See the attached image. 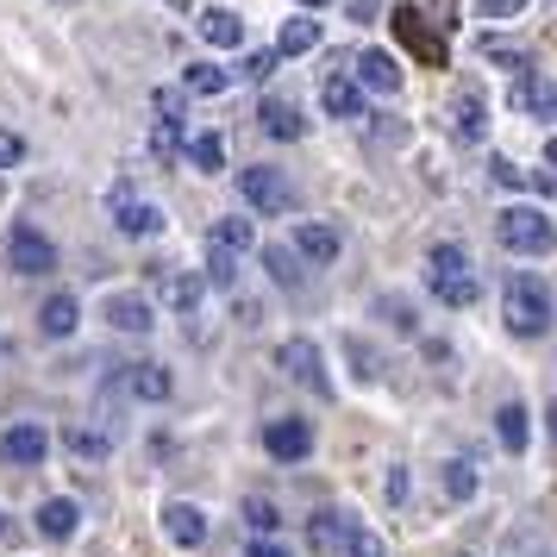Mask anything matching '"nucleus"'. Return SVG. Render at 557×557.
<instances>
[{
    "label": "nucleus",
    "mask_w": 557,
    "mask_h": 557,
    "mask_svg": "<svg viewBox=\"0 0 557 557\" xmlns=\"http://www.w3.org/2000/svg\"><path fill=\"white\" fill-rule=\"evenodd\" d=\"M502 320L507 332H520V338H539V332H552V288L527 270H513L502 288Z\"/></svg>",
    "instance_id": "1"
},
{
    "label": "nucleus",
    "mask_w": 557,
    "mask_h": 557,
    "mask_svg": "<svg viewBox=\"0 0 557 557\" xmlns=\"http://www.w3.org/2000/svg\"><path fill=\"white\" fill-rule=\"evenodd\" d=\"M495 238H502L513 257H545L557 245V226L539 207H502V213H495Z\"/></svg>",
    "instance_id": "2"
},
{
    "label": "nucleus",
    "mask_w": 557,
    "mask_h": 557,
    "mask_svg": "<svg viewBox=\"0 0 557 557\" xmlns=\"http://www.w3.org/2000/svg\"><path fill=\"white\" fill-rule=\"evenodd\" d=\"M7 263H13L20 276H51L57 270V245L38 226H13V238H7Z\"/></svg>",
    "instance_id": "3"
},
{
    "label": "nucleus",
    "mask_w": 557,
    "mask_h": 557,
    "mask_svg": "<svg viewBox=\"0 0 557 557\" xmlns=\"http://www.w3.org/2000/svg\"><path fill=\"white\" fill-rule=\"evenodd\" d=\"M276 363H282V370H288L295 382H301V388H313L320 401L332 395V376H326V357H320V345H307V338H288V345L276 351Z\"/></svg>",
    "instance_id": "4"
},
{
    "label": "nucleus",
    "mask_w": 557,
    "mask_h": 557,
    "mask_svg": "<svg viewBox=\"0 0 557 557\" xmlns=\"http://www.w3.org/2000/svg\"><path fill=\"white\" fill-rule=\"evenodd\" d=\"M238 195H245L257 213H288V182H282V170H270V163L238 170Z\"/></svg>",
    "instance_id": "5"
},
{
    "label": "nucleus",
    "mask_w": 557,
    "mask_h": 557,
    "mask_svg": "<svg viewBox=\"0 0 557 557\" xmlns=\"http://www.w3.org/2000/svg\"><path fill=\"white\" fill-rule=\"evenodd\" d=\"M151 282L163 288V301L176 307L182 320H195V313H201V295H207L201 276H188V270H176V263H151Z\"/></svg>",
    "instance_id": "6"
},
{
    "label": "nucleus",
    "mask_w": 557,
    "mask_h": 557,
    "mask_svg": "<svg viewBox=\"0 0 557 557\" xmlns=\"http://www.w3.org/2000/svg\"><path fill=\"white\" fill-rule=\"evenodd\" d=\"M263 451L276 457V463H301V457L313 451V426L295 420V413H288V420H270V426H263Z\"/></svg>",
    "instance_id": "7"
},
{
    "label": "nucleus",
    "mask_w": 557,
    "mask_h": 557,
    "mask_svg": "<svg viewBox=\"0 0 557 557\" xmlns=\"http://www.w3.org/2000/svg\"><path fill=\"white\" fill-rule=\"evenodd\" d=\"M445 126H451L457 145H482V132H488V107H482L476 88L451 95V107H445Z\"/></svg>",
    "instance_id": "8"
},
{
    "label": "nucleus",
    "mask_w": 557,
    "mask_h": 557,
    "mask_svg": "<svg viewBox=\"0 0 557 557\" xmlns=\"http://www.w3.org/2000/svg\"><path fill=\"white\" fill-rule=\"evenodd\" d=\"M113 226L126 232V238H157V232H163V207L138 201L132 188H120V195H113Z\"/></svg>",
    "instance_id": "9"
},
{
    "label": "nucleus",
    "mask_w": 557,
    "mask_h": 557,
    "mask_svg": "<svg viewBox=\"0 0 557 557\" xmlns=\"http://www.w3.org/2000/svg\"><path fill=\"white\" fill-rule=\"evenodd\" d=\"M45 451H51V432L38 426V420H20V426H7L0 432V457L7 463H45Z\"/></svg>",
    "instance_id": "10"
},
{
    "label": "nucleus",
    "mask_w": 557,
    "mask_h": 557,
    "mask_svg": "<svg viewBox=\"0 0 557 557\" xmlns=\"http://www.w3.org/2000/svg\"><path fill=\"white\" fill-rule=\"evenodd\" d=\"M288 238H295L288 251L307 257V263H332V257H338V226H326V220H295Z\"/></svg>",
    "instance_id": "11"
},
{
    "label": "nucleus",
    "mask_w": 557,
    "mask_h": 557,
    "mask_svg": "<svg viewBox=\"0 0 557 557\" xmlns=\"http://www.w3.org/2000/svg\"><path fill=\"white\" fill-rule=\"evenodd\" d=\"M163 532H170V545H182V552H195V545H207V513L188 502H170L163 507Z\"/></svg>",
    "instance_id": "12"
},
{
    "label": "nucleus",
    "mask_w": 557,
    "mask_h": 557,
    "mask_svg": "<svg viewBox=\"0 0 557 557\" xmlns=\"http://www.w3.org/2000/svg\"><path fill=\"white\" fill-rule=\"evenodd\" d=\"M320 101H326L332 120H363V88H357L345 70H332V76L320 82Z\"/></svg>",
    "instance_id": "13"
},
{
    "label": "nucleus",
    "mask_w": 557,
    "mask_h": 557,
    "mask_svg": "<svg viewBox=\"0 0 557 557\" xmlns=\"http://www.w3.org/2000/svg\"><path fill=\"white\" fill-rule=\"evenodd\" d=\"M351 82L357 88H376V95H395V88H401V63H395L388 51H363Z\"/></svg>",
    "instance_id": "14"
},
{
    "label": "nucleus",
    "mask_w": 557,
    "mask_h": 557,
    "mask_svg": "<svg viewBox=\"0 0 557 557\" xmlns=\"http://www.w3.org/2000/svg\"><path fill=\"white\" fill-rule=\"evenodd\" d=\"M101 313H107V326H113V332H151V326H157L145 295H107Z\"/></svg>",
    "instance_id": "15"
},
{
    "label": "nucleus",
    "mask_w": 557,
    "mask_h": 557,
    "mask_svg": "<svg viewBox=\"0 0 557 557\" xmlns=\"http://www.w3.org/2000/svg\"><path fill=\"white\" fill-rule=\"evenodd\" d=\"M195 26H201V38L207 45H220V51H238V45H245V20H238L232 7H207Z\"/></svg>",
    "instance_id": "16"
},
{
    "label": "nucleus",
    "mask_w": 557,
    "mask_h": 557,
    "mask_svg": "<svg viewBox=\"0 0 557 557\" xmlns=\"http://www.w3.org/2000/svg\"><path fill=\"white\" fill-rule=\"evenodd\" d=\"M257 120H263V132H270V138H282V145H295V138L307 132L301 107H295V101H276V95H270V101L257 107Z\"/></svg>",
    "instance_id": "17"
},
{
    "label": "nucleus",
    "mask_w": 557,
    "mask_h": 557,
    "mask_svg": "<svg viewBox=\"0 0 557 557\" xmlns=\"http://www.w3.org/2000/svg\"><path fill=\"white\" fill-rule=\"evenodd\" d=\"M488 176L502 182V188H532L539 201L557 195V176H545V170H520V163H507V157H488Z\"/></svg>",
    "instance_id": "18"
},
{
    "label": "nucleus",
    "mask_w": 557,
    "mask_h": 557,
    "mask_svg": "<svg viewBox=\"0 0 557 557\" xmlns=\"http://www.w3.org/2000/svg\"><path fill=\"white\" fill-rule=\"evenodd\" d=\"M513 107H520V113H539V120H557V82L520 76L513 82Z\"/></svg>",
    "instance_id": "19"
},
{
    "label": "nucleus",
    "mask_w": 557,
    "mask_h": 557,
    "mask_svg": "<svg viewBox=\"0 0 557 557\" xmlns=\"http://www.w3.org/2000/svg\"><path fill=\"white\" fill-rule=\"evenodd\" d=\"M126 388L138 395V401H170V395H176V382H170V370H163V363H132Z\"/></svg>",
    "instance_id": "20"
},
{
    "label": "nucleus",
    "mask_w": 557,
    "mask_h": 557,
    "mask_svg": "<svg viewBox=\"0 0 557 557\" xmlns=\"http://www.w3.org/2000/svg\"><path fill=\"white\" fill-rule=\"evenodd\" d=\"M332 557H388V545H382V539H376L370 527H363L357 513H345V532H338Z\"/></svg>",
    "instance_id": "21"
},
{
    "label": "nucleus",
    "mask_w": 557,
    "mask_h": 557,
    "mask_svg": "<svg viewBox=\"0 0 557 557\" xmlns=\"http://www.w3.org/2000/svg\"><path fill=\"white\" fill-rule=\"evenodd\" d=\"M76 320H82L76 295H51V301L38 307V332H45V338H70V332H76Z\"/></svg>",
    "instance_id": "22"
},
{
    "label": "nucleus",
    "mask_w": 557,
    "mask_h": 557,
    "mask_svg": "<svg viewBox=\"0 0 557 557\" xmlns=\"http://www.w3.org/2000/svg\"><path fill=\"white\" fill-rule=\"evenodd\" d=\"M226 88H232V70L207 63V57H195V63L182 70V95H226Z\"/></svg>",
    "instance_id": "23"
},
{
    "label": "nucleus",
    "mask_w": 557,
    "mask_h": 557,
    "mask_svg": "<svg viewBox=\"0 0 557 557\" xmlns=\"http://www.w3.org/2000/svg\"><path fill=\"white\" fill-rule=\"evenodd\" d=\"M495 432H502L507 451H527V445H532V413L520 401H507L502 413H495Z\"/></svg>",
    "instance_id": "24"
},
{
    "label": "nucleus",
    "mask_w": 557,
    "mask_h": 557,
    "mask_svg": "<svg viewBox=\"0 0 557 557\" xmlns=\"http://www.w3.org/2000/svg\"><path fill=\"white\" fill-rule=\"evenodd\" d=\"M76 520H82V507L63 502V495L38 507V532H45V539H70V532H76Z\"/></svg>",
    "instance_id": "25"
},
{
    "label": "nucleus",
    "mask_w": 557,
    "mask_h": 557,
    "mask_svg": "<svg viewBox=\"0 0 557 557\" xmlns=\"http://www.w3.org/2000/svg\"><path fill=\"white\" fill-rule=\"evenodd\" d=\"M182 151H188V163H195L201 176H220V170H226V145H220V132H201V138H188Z\"/></svg>",
    "instance_id": "26"
},
{
    "label": "nucleus",
    "mask_w": 557,
    "mask_h": 557,
    "mask_svg": "<svg viewBox=\"0 0 557 557\" xmlns=\"http://www.w3.org/2000/svg\"><path fill=\"white\" fill-rule=\"evenodd\" d=\"M457 276H470V257H463V245H432L426 282H457Z\"/></svg>",
    "instance_id": "27"
},
{
    "label": "nucleus",
    "mask_w": 557,
    "mask_h": 557,
    "mask_svg": "<svg viewBox=\"0 0 557 557\" xmlns=\"http://www.w3.org/2000/svg\"><path fill=\"white\" fill-rule=\"evenodd\" d=\"M251 245H257V226H251V220H238V213H232V220H213V251H232V257H238V251H251Z\"/></svg>",
    "instance_id": "28"
},
{
    "label": "nucleus",
    "mask_w": 557,
    "mask_h": 557,
    "mask_svg": "<svg viewBox=\"0 0 557 557\" xmlns=\"http://www.w3.org/2000/svg\"><path fill=\"white\" fill-rule=\"evenodd\" d=\"M313 45H320V26H313V20H282L276 57H301V51H313Z\"/></svg>",
    "instance_id": "29"
},
{
    "label": "nucleus",
    "mask_w": 557,
    "mask_h": 557,
    "mask_svg": "<svg viewBox=\"0 0 557 557\" xmlns=\"http://www.w3.org/2000/svg\"><path fill=\"white\" fill-rule=\"evenodd\" d=\"M263 270H270L276 282H288V288H301V282H307L301 257L288 251V245H263Z\"/></svg>",
    "instance_id": "30"
},
{
    "label": "nucleus",
    "mask_w": 557,
    "mask_h": 557,
    "mask_svg": "<svg viewBox=\"0 0 557 557\" xmlns=\"http://www.w3.org/2000/svg\"><path fill=\"white\" fill-rule=\"evenodd\" d=\"M63 445H70L76 457H88V463H101V457L113 451V438H107V432H88V426H70L63 432Z\"/></svg>",
    "instance_id": "31"
},
{
    "label": "nucleus",
    "mask_w": 557,
    "mask_h": 557,
    "mask_svg": "<svg viewBox=\"0 0 557 557\" xmlns=\"http://www.w3.org/2000/svg\"><path fill=\"white\" fill-rule=\"evenodd\" d=\"M182 145H188V138H182L176 120H157V126H151V157H157V163H176Z\"/></svg>",
    "instance_id": "32"
},
{
    "label": "nucleus",
    "mask_w": 557,
    "mask_h": 557,
    "mask_svg": "<svg viewBox=\"0 0 557 557\" xmlns=\"http://www.w3.org/2000/svg\"><path fill=\"white\" fill-rule=\"evenodd\" d=\"M432 295L445 307H476L482 301V282L476 276H457V282H432Z\"/></svg>",
    "instance_id": "33"
},
{
    "label": "nucleus",
    "mask_w": 557,
    "mask_h": 557,
    "mask_svg": "<svg viewBox=\"0 0 557 557\" xmlns=\"http://www.w3.org/2000/svg\"><path fill=\"white\" fill-rule=\"evenodd\" d=\"M395 26H401V38H413L426 57H438V63H445V45H432L426 32H420V13H413V7H395Z\"/></svg>",
    "instance_id": "34"
},
{
    "label": "nucleus",
    "mask_w": 557,
    "mask_h": 557,
    "mask_svg": "<svg viewBox=\"0 0 557 557\" xmlns=\"http://www.w3.org/2000/svg\"><path fill=\"white\" fill-rule=\"evenodd\" d=\"M245 520H251V532H257V539H270V532L282 527L276 502H263V495H251V502H245Z\"/></svg>",
    "instance_id": "35"
},
{
    "label": "nucleus",
    "mask_w": 557,
    "mask_h": 557,
    "mask_svg": "<svg viewBox=\"0 0 557 557\" xmlns=\"http://www.w3.org/2000/svg\"><path fill=\"white\" fill-rule=\"evenodd\" d=\"M445 495H451V502H470V495H476V470H470L463 457L445 463Z\"/></svg>",
    "instance_id": "36"
},
{
    "label": "nucleus",
    "mask_w": 557,
    "mask_h": 557,
    "mask_svg": "<svg viewBox=\"0 0 557 557\" xmlns=\"http://www.w3.org/2000/svg\"><path fill=\"white\" fill-rule=\"evenodd\" d=\"M201 282H220V288H232L238 282V257L232 251H207V276Z\"/></svg>",
    "instance_id": "37"
},
{
    "label": "nucleus",
    "mask_w": 557,
    "mask_h": 557,
    "mask_svg": "<svg viewBox=\"0 0 557 557\" xmlns=\"http://www.w3.org/2000/svg\"><path fill=\"white\" fill-rule=\"evenodd\" d=\"M276 63H282L276 51H251L245 63H238V76H245V82H270V76H276Z\"/></svg>",
    "instance_id": "38"
},
{
    "label": "nucleus",
    "mask_w": 557,
    "mask_h": 557,
    "mask_svg": "<svg viewBox=\"0 0 557 557\" xmlns=\"http://www.w3.org/2000/svg\"><path fill=\"white\" fill-rule=\"evenodd\" d=\"M157 120H176L182 126V113H188V95H182V88H157Z\"/></svg>",
    "instance_id": "39"
},
{
    "label": "nucleus",
    "mask_w": 557,
    "mask_h": 557,
    "mask_svg": "<svg viewBox=\"0 0 557 557\" xmlns=\"http://www.w3.org/2000/svg\"><path fill=\"white\" fill-rule=\"evenodd\" d=\"M482 57H495L507 70H527V51H520V45H502V38H482Z\"/></svg>",
    "instance_id": "40"
},
{
    "label": "nucleus",
    "mask_w": 557,
    "mask_h": 557,
    "mask_svg": "<svg viewBox=\"0 0 557 557\" xmlns=\"http://www.w3.org/2000/svg\"><path fill=\"white\" fill-rule=\"evenodd\" d=\"M232 320H238V326L251 332V326H263V307H257L251 295H232Z\"/></svg>",
    "instance_id": "41"
},
{
    "label": "nucleus",
    "mask_w": 557,
    "mask_h": 557,
    "mask_svg": "<svg viewBox=\"0 0 557 557\" xmlns=\"http://www.w3.org/2000/svg\"><path fill=\"white\" fill-rule=\"evenodd\" d=\"M20 157H26V138L20 132H0V170H13Z\"/></svg>",
    "instance_id": "42"
},
{
    "label": "nucleus",
    "mask_w": 557,
    "mask_h": 557,
    "mask_svg": "<svg viewBox=\"0 0 557 557\" xmlns=\"http://www.w3.org/2000/svg\"><path fill=\"white\" fill-rule=\"evenodd\" d=\"M520 7H527V0H476V13H482V20H513Z\"/></svg>",
    "instance_id": "43"
},
{
    "label": "nucleus",
    "mask_w": 557,
    "mask_h": 557,
    "mask_svg": "<svg viewBox=\"0 0 557 557\" xmlns=\"http://www.w3.org/2000/svg\"><path fill=\"white\" fill-rule=\"evenodd\" d=\"M382 495H388V502H407V470H401V463H388V476H382Z\"/></svg>",
    "instance_id": "44"
},
{
    "label": "nucleus",
    "mask_w": 557,
    "mask_h": 557,
    "mask_svg": "<svg viewBox=\"0 0 557 557\" xmlns=\"http://www.w3.org/2000/svg\"><path fill=\"white\" fill-rule=\"evenodd\" d=\"M382 320H395V332H413V307L407 301H382Z\"/></svg>",
    "instance_id": "45"
},
{
    "label": "nucleus",
    "mask_w": 557,
    "mask_h": 557,
    "mask_svg": "<svg viewBox=\"0 0 557 557\" xmlns=\"http://www.w3.org/2000/svg\"><path fill=\"white\" fill-rule=\"evenodd\" d=\"M376 13H382V0H351V20H357V26H370Z\"/></svg>",
    "instance_id": "46"
},
{
    "label": "nucleus",
    "mask_w": 557,
    "mask_h": 557,
    "mask_svg": "<svg viewBox=\"0 0 557 557\" xmlns=\"http://www.w3.org/2000/svg\"><path fill=\"white\" fill-rule=\"evenodd\" d=\"M251 557H288V552H282V545H270V539H257V545H251Z\"/></svg>",
    "instance_id": "47"
},
{
    "label": "nucleus",
    "mask_w": 557,
    "mask_h": 557,
    "mask_svg": "<svg viewBox=\"0 0 557 557\" xmlns=\"http://www.w3.org/2000/svg\"><path fill=\"white\" fill-rule=\"evenodd\" d=\"M545 163H552V170H557V138H552V145H545Z\"/></svg>",
    "instance_id": "48"
},
{
    "label": "nucleus",
    "mask_w": 557,
    "mask_h": 557,
    "mask_svg": "<svg viewBox=\"0 0 557 557\" xmlns=\"http://www.w3.org/2000/svg\"><path fill=\"white\" fill-rule=\"evenodd\" d=\"M545 420H552V438H557V401H552V413H545Z\"/></svg>",
    "instance_id": "49"
},
{
    "label": "nucleus",
    "mask_w": 557,
    "mask_h": 557,
    "mask_svg": "<svg viewBox=\"0 0 557 557\" xmlns=\"http://www.w3.org/2000/svg\"><path fill=\"white\" fill-rule=\"evenodd\" d=\"M301 7H326V0H301Z\"/></svg>",
    "instance_id": "50"
},
{
    "label": "nucleus",
    "mask_w": 557,
    "mask_h": 557,
    "mask_svg": "<svg viewBox=\"0 0 557 557\" xmlns=\"http://www.w3.org/2000/svg\"><path fill=\"white\" fill-rule=\"evenodd\" d=\"M0 532H7V513H0Z\"/></svg>",
    "instance_id": "51"
},
{
    "label": "nucleus",
    "mask_w": 557,
    "mask_h": 557,
    "mask_svg": "<svg viewBox=\"0 0 557 557\" xmlns=\"http://www.w3.org/2000/svg\"><path fill=\"white\" fill-rule=\"evenodd\" d=\"M545 7H552V13H557V0H545Z\"/></svg>",
    "instance_id": "52"
}]
</instances>
